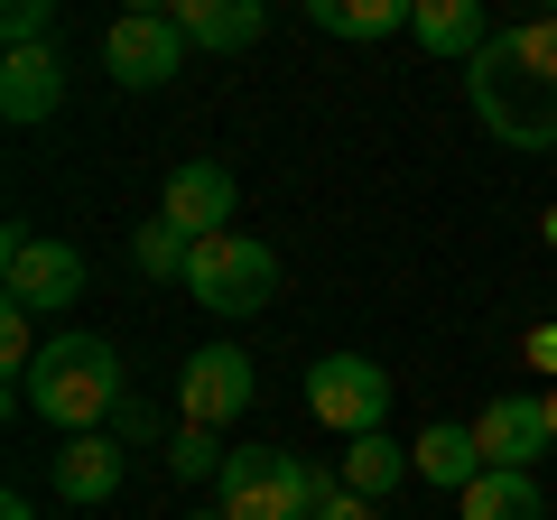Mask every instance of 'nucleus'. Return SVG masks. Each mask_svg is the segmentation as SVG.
Returning a JSON list of instances; mask_svg holds the SVG:
<instances>
[{
    "instance_id": "29",
    "label": "nucleus",
    "mask_w": 557,
    "mask_h": 520,
    "mask_svg": "<svg viewBox=\"0 0 557 520\" xmlns=\"http://www.w3.org/2000/svg\"><path fill=\"white\" fill-rule=\"evenodd\" d=\"M196 520H223V511H196Z\"/></svg>"
},
{
    "instance_id": "13",
    "label": "nucleus",
    "mask_w": 557,
    "mask_h": 520,
    "mask_svg": "<svg viewBox=\"0 0 557 520\" xmlns=\"http://www.w3.org/2000/svg\"><path fill=\"white\" fill-rule=\"evenodd\" d=\"M168 20L186 28V47H205V57H233V47H260L270 10H260V0H177Z\"/></svg>"
},
{
    "instance_id": "2",
    "label": "nucleus",
    "mask_w": 557,
    "mask_h": 520,
    "mask_svg": "<svg viewBox=\"0 0 557 520\" xmlns=\"http://www.w3.org/2000/svg\"><path fill=\"white\" fill-rule=\"evenodd\" d=\"M465 94H474V121L502 149H557V84L539 75V65H520L511 28L465 65Z\"/></svg>"
},
{
    "instance_id": "22",
    "label": "nucleus",
    "mask_w": 557,
    "mask_h": 520,
    "mask_svg": "<svg viewBox=\"0 0 557 520\" xmlns=\"http://www.w3.org/2000/svg\"><path fill=\"white\" fill-rule=\"evenodd\" d=\"M511 47H520V65H539V75L557 84V10L548 20H511Z\"/></svg>"
},
{
    "instance_id": "27",
    "label": "nucleus",
    "mask_w": 557,
    "mask_h": 520,
    "mask_svg": "<svg viewBox=\"0 0 557 520\" xmlns=\"http://www.w3.org/2000/svg\"><path fill=\"white\" fill-rule=\"evenodd\" d=\"M539 409H548V437H557V391H548V400H539Z\"/></svg>"
},
{
    "instance_id": "11",
    "label": "nucleus",
    "mask_w": 557,
    "mask_h": 520,
    "mask_svg": "<svg viewBox=\"0 0 557 520\" xmlns=\"http://www.w3.org/2000/svg\"><path fill=\"white\" fill-rule=\"evenodd\" d=\"M57 102H65V57H57V47H20V57H0V112L20 121V131L57 121Z\"/></svg>"
},
{
    "instance_id": "23",
    "label": "nucleus",
    "mask_w": 557,
    "mask_h": 520,
    "mask_svg": "<svg viewBox=\"0 0 557 520\" xmlns=\"http://www.w3.org/2000/svg\"><path fill=\"white\" fill-rule=\"evenodd\" d=\"M102 437H121V446H159V419H149V400L131 391V400L112 409V428H102Z\"/></svg>"
},
{
    "instance_id": "3",
    "label": "nucleus",
    "mask_w": 557,
    "mask_h": 520,
    "mask_svg": "<svg viewBox=\"0 0 557 520\" xmlns=\"http://www.w3.org/2000/svg\"><path fill=\"white\" fill-rule=\"evenodd\" d=\"M186 298L214 307V317H260V307L278 298V251L260 233H214L196 242V260H186Z\"/></svg>"
},
{
    "instance_id": "25",
    "label": "nucleus",
    "mask_w": 557,
    "mask_h": 520,
    "mask_svg": "<svg viewBox=\"0 0 557 520\" xmlns=\"http://www.w3.org/2000/svg\"><path fill=\"white\" fill-rule=\"evenodd\" d=\"M530 362H539V372H557V325H539V335H530Z\"/></svg>"
},
{
    "instance_id": "15",
    "label": "nucleus",
    "mask_w": 557,
    "mask_h": 520,
    "mask_svg": "<svg viewBox=\"0 0 557 520\" xmlns=\"http://www.w3.org/2000/svg\"><path fill=\"white\" fill-rule=\"evenodd\" d=\"M456 520H548V493H539V474H502V465H483V474L456 493Z\"/></svg>"
},
{
    "instance_id": "24",
    "label": "nucleus",
    "mask_w": 557,
    "mask_h": 520,
    "mask_svg": "<svg viewBox=\"0 0 557 520\" xmlns=\"http://www.w3.org/2000/svg\"><path fill=\"white\" fill-rule=\"evenodd\" d=\"M317 520H372V502H362V493H335V502H325Z\"/></svg>"
},
{
    "instance_id": "19",
    "label": "nucleus",
    "mask_w": 557,
    "mask_h": 520,
    "mask_svg": "<svg viewBox=\"0 0 557 520\" xmlns=\"http://www.w3.org/2000/svg\"><path fill=\"white\" fill-rule=\"evenodd\" d=\"M131 260H139V280H186V260H196V242H186L177 223H139Z\"/></svg>"
},
{
    "instance_id": "20",
    "label": "nucleus",
    "mask_w": 557,
    "mask_h": 520,
    "mask_svg": "<svg viewBox=\"0 0 557 520\" xmlns=\"http://www.w3.org/2000/svg\"><path fill=\"white\" fill-rule=\"evenodd\" d=\"M223 456H233V446H214V428H177V437H168V474H177V483L223 474Z\"/></svg>"
},
{
    "instance_id": "16",
    "label": "nucleus",
    "mask_w": 557,
    "mask_h": 520,
    "mask_svg": "<svg viewBox=\"0 0 557 520\" xmlns=\"http://www.w3.org/2000/svg\"><path fill=\"white\" fill-rule=\"evenodd\" d=\"M409 465H418V474H428V483H446V493H465V483L483 474V446H474V428L437 419V428H428V437L409 446Z\"/></svg>"
},
{
    "instance_id": "21",
    "label": "nucleus",
    "mask_w": 557,
    "mask_h": 520,
    "mask_svg": "<svg viewBox=\"0 0 557 520\" xmlns=\"http://www.w3.org/2000/svg\"><path fill=\"white\" fill-rule=\"evenodd\" d=\"M0 47H10V57H20V47H57V10H47V0H10V10H0Z\"/></svg>"
},
{
    "instance_id": "17",
    "label": "nucleus",
    "mask_w": 557,
    "mask_h": 520,
    "mask_svg": "<svg viewBox=\"0 0 557 520\" xmlns=\"http://www.w3.org/2000/svg\"><path fill=\"white\" fill-rule=\"evenodd\" d=\"M409 10L418 0H307L325 38H391V28H409Z\"/></svg>"
},
{
    "instance_id": "7",
    "label": "nucleus",
    "mask_w": 557,
    "mask_h": 520,
    "mask_svg": "<svg viewBox=\"0 0 557 520\" xmlns=\"http://www.w3.org/2000/svg\"><path fill=\"white\" fill-rule=\"evenodd\" d=\"M102 65H112L121 94H159L186 65V28L168 20V10H131V20H112V38H102Z\"/></svg>"
},
{
    "instance_id": "28",
    "label": "nucleus",
    "mask_w": 557,
    "mask_h": 520,
    "mask_svg": "<svg viewBox=\"0 0 557 520\" xmlns=\"http://www.w3.org/2000/svg\"><path fill=\"white\" fill-rule=\"evenodd\" d=\"M548 251H557V205H548Z\"/></svg>"
},
{
    "instance_id": "6",
    "label": "nucleus",
    "mask_w": 557,
    "mask_h": 520,
    "mask_svg": "<svg viewBox=\"0 0 557 520\" xmlns=\"http://www.w3.org/2000/svg\"><path fill=\"white\" fill-rule=\"evenodd\" d=\"M307 409L335 437H381V419H391V372L362 362V354H325V362H307Z\"/></svg>"
},
{
    "instance_id": "26",
    "label": "nucleus",
    "mask_w": 557,
    "mask_h": 520,
    "mask_svg": "<svg viewBox=\"0 0 557 520\" xmlns=\"http://www.w3.org/2000/svg\"><path fill=\"white\" fill-rule=\"evenodd\" d=\"M0 520H38V502H28V493H0Z\"/></svg>"
},
{
    "instance_id": "14",
    "label": "nucleus",
    "mask_w": 557,
    "mask_h": 520,
    "mask_svg": "<svg viewBox=\"0 0 557 520\" xmlns=\"http://www.w3.org/2000/svg\"><path fill=\"white\" fill-rule=\"evenodd\" d=\"M409 38L428 47V57H465V65H474L483 47L502 38V28L483 20L474 0H418V10H409Z\"/></svg>"
},
{
    "instance_id": "10",
    "label": "nucleus",
    "mask_w": 557,
    "mask_h": 520,
    "mask_svg": "<svg viewBox=\"0 0 557 520\" xmlns=\"http://www.w3.org/2000/svg\"><path fill=\"white\" fill-rule=\"evenodd\" d=\"M474 446H483V465H502V474H530L557 437H548V409H539L530 391H502V400L474 419Z\"/></svg>"
},
{
    "instance_id": "1",
    "label": "nucleus",
    "mask_w": 557,
    "mask_h": 520,
    "mask_svg": "<svg viewBox=\"0 0 557 520\" xmlns=\"http://www.w3.org/2000/svg\"><path fill=\"white\" fill-rule=\"evenodd\" d=\"M131 400L121 391V354L102 335H47V354H38V372L20 381V409H38L57 437H102L112 428V409Z\"/></svg>"
},
{
    "instance_id": "18",
    "label": "nucleus",
    "mask_w": 557,
    "mask_h": 520,
    "mask_svg": "<svg viewBox=\"0 0 557 520\" xmlns=\"http://www.w3.org/2000/svg\"><path fill=\"white\" fill-rule=\"evenodd\" d=\"M399 483H409V446H391V437H354V446H344V493L391 502Z\"/></svg>"
},
{
    "instance_id": "4",
    "label": "nucleus",
    "mask_w": 557,
    "mask_h": 520,
    "mask_svg": "<svg viewBox=\"0 0 557 520\" xmlns=\"http://www.w3.org/2000/svg\"><path fill=\"white\" fill-rule=\"evenodd\" d=\"M214 511L223 520H317V483L278 446H233L214 474Z\"/></svg>"
},
{
    "instance_id": "8",
    "label": "nucleus",
    "mask_w": 557,
    "mask_h": 520,
    "mask_svg": "<svg viewBox=\"0 0 557 520\" xmlns=\"http://www.w3.org/2000/svg\"><path fill=\"white\" fill-rule=\"evenodd\" d=\"M177 409H186V428H233L242 409H251V354H242V344H205V354H186Z\"/></svg>"
},
{
    "instance_id": "12",
    "label": "nucleus",
    "mask_w": 557,
    "mask_h": 520,
    "mask_svg": "<svg viewBox=\"0 0 557 520\" xmlns=\"http://www.w3.org/2000/svg\"><path fill=\"white\" fill-rule=\"evenodd\" d=\"M121 465H131V446H121V437H65L57 446V502H75V511L112 502L121 493Z\"/></svg>"
},
{
    "instance_id": "5",
    "label": "nucleus",
    "mask_w": 557,
    "mask_h": 520,
    "mask_svg": "<svg viewBox=\"0 0 557 520\" xmlns=\"http://www.w3.org/2000/svg\"><path fill=\"white\" fill-rule=\"evenodd\" d=\"M84 298V251L57 233H10L0 251V307H28V317H65Z\"/></svg>"
},
{
    "instance_id": "9",
    "label": "nucleus",
    "mask_w": 557,
    "mask_h": 520,
    "mask_svg": "<svg viewBox=\"0 0 557 520\" xmlns=\"http://www.w3.org/2000/svg\"><path fill=\"white\" fill-rule=\"evenodd\" d=\"M233 205H242V186H233V168H214V159L168 168V186H159V223H177L186 242L233 233Z\"/></svg>"
}]
</instances>
